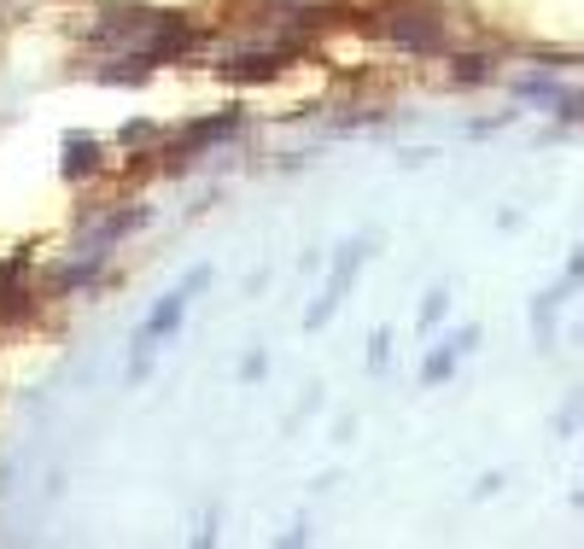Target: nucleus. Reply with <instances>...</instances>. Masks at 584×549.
Returning <instances> with one entry per match:
<instances>
[{
  "label": "nucleus",
  "instance_id": "f257e3e1",
  "mask_svg": "<svg viewBox=\"0 0 584 549\" xmlns=\"http://www.w3.org/2000/svg\"><path fill=\"white\" fill-rule=\"evenodd\" d=\"M204 287H211V270H204V263H199V270H187V275H182V287H170V292H164V298H158V304L147 310V322L135 327L129 386H140V380H147V374H152V357L164 351V339H170V334H176V327H182L187 304H194V298H199Z\"/></svg>",
  "mask_w": 584,
  "mask_h": 549
},
{
  "label": "nucleus",
  "instance_id": "39448f33",
  "mask_svg": "<svg viewBox=\"0 0 584 549\" xmlns=\"http://www.w3.org/2000/svg\"><path fill=\"white\" fill-rule=\"evenodd\" d=\"M573 287H584V246L573 252V263H567V275H561V287H549L538 304H532V327H538V339H549V322H556V310H561V298L573 292Z\"/></svg>",
  "mask_w": 584,
  "mask_h": 549
},
{
  "label": "nucleus",
  "instance_id": "6e6552de",
  "mask_svg": "<svg viewBox=\"0 0 584 549\" xmlns=\"http://www.w3.org/2000/svg\"><path fill=\"white\" fill-rule=\"evenodd\" d=\"M456 76H462V83H485V59H462V71H456Z\"/></svg>",
  "mask_w": 584,
  "mask_h": 549
},
{
  "label": "nucleus",
  "instance_id": "9d476101",
  "mask_svg": "<svg viewBox=\"0 0 584 549\" xmlns=\"http://www.w3.org/2000/svg\"><path fill=\"white\" fill-rule=\"evenodd\" d=\"M579 509H584V491H579Z\"/></svg>",
  "mask_w": 584,
  "mask_h": 549
},
{
  "label": "nucleus",
  "instance_id": "7ed1b4c3",
  "mask_svg": "<svg viewBox=\"0 0 584 549\" xmlns=\"http://www.w3.org/2000/svg\"><path fill=\"white\" fill-rule=\"evenodd\" d=\"M357 270H362V246H345L339 252V263H334V275H327V292L310 304V316H305V327H322L327 316L339 310V298L351 292V280H357Z\"/></svg>",
  "mask_w": 584,
  "mask_h": 549
},
{
  "label": "nucleus",
  "instance_id": "9b49d317",
  "mask_svg": "<svg viewBox=\"0 0 584 549\" xmlns=\"http://www.w3.org/2000/svg\"><path fill=\"white\" fill-rule=\"evenodd\" d=\"M579 339H584V327H579Z\"/></svg>",
  "mask_w": 584,
  "mask_h": 549
},
{
  "label": "nucleus",
  "instance_id": "423d86ee",
  "mask_svg": "<svg viewBox=\"0 0 584 549\" xmlns=\"http://www.w3.org/2000/svg\"><path fill=\"white\" fill-rule=\"evenodd\" d=\"M100 170V140H88V135H65V176H94Z\"/></svg>",
  "mask_w": 584,
  "mask_h": 549
},
{
  "label": "nucleus",
  "instance_id": "0eeeda50",
  "mask_svg": "<svg viewBox=\"0 0 584 549\" xmlns=\"http://www.w3.org/2000/svg\"><path fill=\"white\" fill-rule=\"evenodd\" d=\"M438 316H445V292H433L427 304H421V327H438Z\"/></svg>",
  "mask_w": 584,
  "mask_h": 549
},
{
  "label": "nucleus",
  "instance_id": "20e7f679",
  "mask_svg": "<svg viewBox=\"0 0 584 549\" xmlns=\"http://www.w3.org/2000/svg\"><path fill=\"white\" fill-rule=\"evenodd\" d=\"M473 339H480V327H456V334H445V339L433 345V357L421 363V380H427V386L450 380V374H456V363L468 357V345H473Z\"/></svg>",
  "mask_w": 584,
  "mask_h": 549
},
{
  "label": "nucleus",
  "instance_id": "1a4fd4ad",
  "mask_svg": "<svg viewBox=\"0 0 584 549\" xmlns=\"http://www.w3.org/2000/svg\"><path fill=\"white\" fill-rule=\"evenodd\" d=\"M579 415H584V391H579V398H573V403H567V410H561V427L573 433V427H579Z\"/></svg>",
  "mask_w": 584,
  "mask_h": 549
},
{
  "label": "nucleus",
  "instance_id": "f03ea898",
  "mask_svg": "<svg viewBox=\"0 0 584 549\" xmlns=\"http://www.w3.org/2000/svg\"><path fill=\"white\" fill-rule=\"evenodd\" d=\"M381 24L398 47H409V53H438V47H445V24H438L427 7H386Z\"/></svg>",
  "mask_w": 584,
  "mask_h": 549
}]
</instances>
